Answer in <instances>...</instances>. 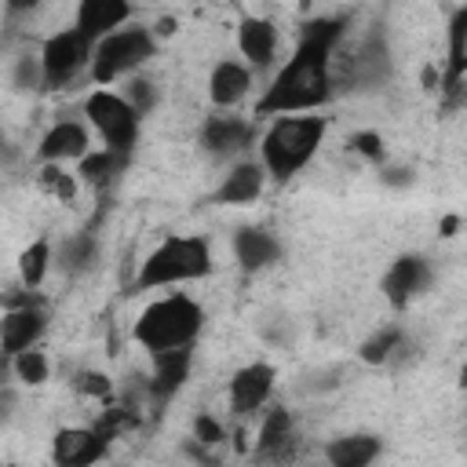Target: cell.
<instances>
[{
	"instance_id": "11",
	"label": "cell",
	"mask_w": 467,
	"mask_h": 467,
	"mask_svg": "<svg viewBox=\"0 0 467 467\" xmlns=\"http://www.w3.org/2000/svg\"><path fill=\"white\" fill-rule=\"evenodd\" d=\"M102 452H106V438H99L95 431H62L55 438V460L58 463H69V467L91 463Z\"/></svg>"
},
{
	"instance_id": "21",
	"label": "cell",
	"mask_w": 467,
	"mask_h": 467,
	"mask_svg": "<svg viewBox=\"0 0 467 467\" xmlns=\"http://www.w3.org/2000/svg\"><path fill=\"white\" fill-rule=\"evenodd\" d=\"M84 146H88L84 128H77V124H58V128H51V131H47V139H44L40 153H44L47 161H55V157H77Z\"/></svg>"
},
{
	"instance_id": "5",
	"label": "cell",
	"mask_w": 467,
	"mask_h": 467,
	"mask_svg": "<svg viewBox=\"0 0 467 467\" xmlns=\"http://www.w3.org/2000/svg\"><path fill=\"white\" fill-rule=\"evenodd\" d=\"M88 117L95 120V128L102 131V139H106L109 150L124 153V150L135 142L139 117H135V109H131L124 99H117V95H109V91H95V95L88 99Z\"/></svg>"
},
{
	"instance_id": "14",
	"label": "cell",
	"mask_w": 467,
	"mask_h": 467,
	"mask_svg": "<svg viewBox=\"0 0 467 467\" xmlns=\"http://www.w3.org/2000/svg\"><path fill=\"white\" fill-rule=\"evenodd\" d=\"M463 36H467V11H456L452 15V26H449V73H445V95H449V106L460 102V84H463V66H467V55H463Z\"/></svg>"
},
{
	"instance_id": "12",
	"label": "cell",
	"mask_w": 467,
	"mask_h": 467,
	"mask_svg": "<svg viewBox=\"0 0 467 467\" xmlns=\"http://www.w3.org/2000/svg\"><path fill=\"white\" fill-rule=\"evenodd\" d=\"M128 18V4L124 0H80V11H77V29L91 40L106 29H113L117 22Z\"/></svg>"
},
{
	"instance_id": "18",
	"label": "cell",
	"mask_w": 467,
	"mask_h": 467,
	"mask_svg": "<svg viewBox=\"0 0 467 467\" xmlns=\"http://www.w3.org/2000/svg\"><path fill=\"white\" fill-rule=\"evenodd\" d=\"M259 186H263V175H259V168H252V164H241L234 175H226V182L219 186L215 201H223V204L255 201V197H259Z\"/></svg>"
},
{
	"instance_id": "37",
	"label": "cell",
	"mask_w": 467,
	"mask_h": 467,
	"mask_svg": "<svg viewBox=\"0 0 467 467\" xmlns=\"http://www.w3.org/2000/svg\"><path fill=\"white\" fill-rule=\"evenodd\" d=\"M0 372H4V365H0Z\"/></svg>"
},
{
	"instance_id": "25",
	"label": "cell",
	"mask_w": 467,
	"mask_h": 467,
	"mask_svg": "<svg viewBox=\"0 0 467 467\" xmlns=\"http://www.w3.org/2000/svg\"><path fill=\"white\" fill-rule=\"evenodd\" d=\"M91 252H95V244H91L88 234H84V237H73V241L62 244V266H66V270H84L88 259H91Z\"/></svg>"
},
{
	"instance_id": "6",
	"label": "cell",
	"mask_w": 467,
	"mask_h": 467,
	"mask_svg": "<svg viewBox=\"0 0 467 467\" xmlns=\"http://www.w3.org/2000/svg\"><path fill=\"white\" fill-rule=\"evenodd\" d=\"M150 51H153V40H150L142 29H128V33L109 36V40L99 47V55H95V80H113L117 73L139 66Z\"/></svg>"
},
{
	"instance_id": "29",
	"label": "cell",
	"mask_w": 467,
	"mask_h": 467,
	"mask_svg": "<svg viewBox=\"0 0 467 467\" xmlns=\"http://www.w3.org/2000/svg\"><path fill=\"white\" fill-rule=\"evenodd\" d=\"M40 182H44V190H51V193L62 197V201H73V193H77L73 179H69L62 168H44V171H40Z\"/></svg>"
},
{
	"instance_id": "1",
	"label": "cell",
	"mask_w": 467,
	"mask_h": 467,
	"mask_svg": "<svg viewBox=\"0 0 467 467\" xmlns=\"http://www.w3.org/2000/svg\"><path fill=\"white\" fill-rule=\"evenodd\" d=\"M339 22L325 18V22H310L303 29L299 51L296 58L277 73V80L270 84V91L259 102V113H292V109H306L325 102L328 95V47L339 36Z\"/></svg>"
},
{
	"instance_id": "8",
	"label": "cell",
	"mask_w": 467,
	"mask_h": 467,
	"mask_svg": "<svg viewBox=\"0 0 467 467\" xmlns=\"http://www.w3.org/2000/svg\"><path fill=\"white\" fill-rule=\"evenodd\" d=\"M427 281H431L427 263L416 259V255H401V259L387 270V277H383V292H387V299H390L394 306H405Z\"/></svg>"
},
{
	"instance_id": "17",
	"label": "cell",
	"mask_w": 467,
	"mask_h": 467,
	"mask_svg": "<svg viewBox=\"0 0 467 467\" xmlns=\"http://www.w3.org/2000/svg\"><path fill=\"white\" fill-rule=\"evenodd\" d=\"M248 139H252V131H248V124H241V120L215 117V120H208V124H204V146H208L212 153L244 150V146H248Z\"/></svg>"
},
{
	"instance_id": "30",
	"label": "cell",
	"mask_w": 467,
	"mask_h": 467,
	"mask_svg": "<svg viewBox=\"0 0 467 467\" xmlns=\"http://www.w3.org/2000/svg\"><path fill=\"white\" fill-rule=\"evenodd\" d=\"M350 146H354V150H361V153H365V157H372V161H379V157H383V142H379V135H372V131L354 135V139H350Z\"/></svg>"
},
{
	"instance_id": "3",
	"label": "cell",
	"mask_w": 467,
	"mask_h": 467,
	"mask_svg": "<svg viewBox=\"0 0 467 467\" xmlns=\"http://www.w3.org/2000/svg\"><path fill=\"white\" fill-rule=\"evenodd\" d=\"M201 328V310L197 303H190L186 296H171V299H161L153 303L139 325H135V339L146 343L150 350H171V347H182L197 336Z\"/></svg>"
},
{
	"instance_id": "32",
	"label": "cell",
	"mask_w": 467,
	"mask_h": 467,
	"mask_svg": "<svg viewBox=\"0 0 467 467\" xmlns=\"http://www.w3.org/2000/svg\"><path fill=\"white\" fill-rule=\"evenodd\" d=\"M131 99H135V106H131V109H135V113H142V109H150V106H153V88H150L146 80H135V84H131Z\"/></svg>"
},
{
	"instance_id": "7",
	"label": "cell",
	"mask_w": 467,
	"mask_h": 467,
	"mask_svg": "<svg viewBox=\"0 0 467 467\" xmlns=\"http://www.w3.org/2000/svg\"><path fill=\"white\" fill-rule=\"evenodd\" d=\"M88 44H91V40H88L80 29L58 33V36H51V40L44 44V80H47V88L66 84V80L84 66Z\"/></svg>"
},
{
	"instance_id": "13",
	"label": "cell",
	"mask_w": 467,
	"mask_h": 467,
	"mask_svg": "<svg viewBox=\"0 0 467 467\" xmlns=\"http://www.w3.org/2000/svg\"><path fill=\"white\" fill-rule=\"evenodd\" d=\"M157 358V372H153V383H150V394L157 401H164L182 379H186V368H190V354L182 347H171V350H153Z\"/></svg>"
},
{
	"instance_id": "22",
	"label": "cell",
	"mask_w": 467,
	"mask_h": 467,
	"mask_svg": "<svg viewBox=\"0 0 467 467\" xmlns=\"http://www.w3.org/2000/svg\"><path fill=\"white\" fill-rule=\"evenodd\" d=\"M288 441H292V420H288L285 409H274V412L266 416L263 431H259V456H274V452H281V445H288Z\"/></svg>"
},
{
	"instance_id": "19",
	"label": "cell",
	"mask_w": 467,
	"mask_h": 467,
	"mask_svg": "<svg viewBox=\"0 0 467 467\" xmlns=\"http://www.w3.org/2000/svg\"><path fill=\"white\" fill-rule=\"evenodd\" d=\"M208 88H212V99L219 106H230V102H237L248 91V73L241 66H234V62H223V66H215Z\"/></svg>"
},
{
	"instance_id": "20",
	"label": "cell",
	"mask_w": 467,
	"mask_h": 467,
	"mask_svg": "<svg viewBox=\"0 0 467 467\" xmlns=\"http://www.w3.org/2000/svg\"><path fill=\"white\" fill-rule=\"evenodd\" d=\"M376 452H379L376 438H339V441L328 445V460L336 467H365Z\"/></svg>"
},
{
	"instance_id": "2",
	"label": "cell",
	"mask_w": 467,
	"mask_h": 467,
	"mask_svg": "<svg viewBox=\"0 0 467 467\" xmlns=\"http://www.w3.org/2000/svg\"><path fill=\"white\" fill-rule=\"evenodd\" d=\"M321 135H325L321 117H288V120H277L270 128V135L263 139L266 168L277 179H288L292 171H299L310 161V153L321 142Z\"/></svg>"
},
{
	"instance_id": "16",
	"label": "cell",
	"mask_w": 467,
	"mask_h": 467,
	"mask_svg": "<svg viewBox=\"0 0 467 467\" xmlns=\"http://www.w3.org/2000/svg\"><path fill=\"white\" fill-rule=\"evenodd\" d=\"M234 248H237V259H241L244 270H259V266L277 259V241L263 230H241L234 237Z\"/></svg>"
},
{
	"instance_id": "4",
	"label": "cell",
	"mask_w": 467,
	"mask_h": 467,
	"mask_svg": "<svg viewBox=\"0 0 467 467\" xmlns=\"http://www.w3.org/2000/svg\"><path fill=\"white\" fill-rule=\"evenodd\" d=\"M208 244L201 237H168L139 270V285H168L208 274Z\"/></svg>"
},
{
	"instance_id": "28",
	"label": "cell",
	"mask_w": 467,
	"mask_h": 467,
	"mask_svg": "<svg viewBox=\"0 0 467 467\" xmlns=\"http://www.w3.org/2000/svg\"><path fill=\"white\" fill-rule=\"evenodd\" d=\"M15 368H18V376H22L26 383H44V379H47V361H44L36 350H18Z\"/></svg>"
},
{
	"instance_id": "26",
	"label": "cell",
	"mask_w": 467,
	"mask_h": 467,
	"mask_svg": "<svg viewBox=\"0 0 467 467\" xmlns=\"http://www.w3.org/2000/svg\"><path fill=\"white\" fill-rule=\"evenodd\" d=\"M398 339H401V332H398V328H383L379 336H372V339L361 347V358L376 365V361H383V358H387V354L398 347Z\"/></svg>"
},
{
	"instance_id": "34",
	"label": "cell",
	"mask_w": 467,
	"mask_h": 467,
	"mask_svg": "<svg viewBox=\"0 0 467 467\" xmlns=\"http://www.w3.org/2000/svg\"><path fill=\"white\" fill-rule=\"evenodd\" d=\"M456 226H460V219H456V215H449V219L441 223V234H456Z\"/></svg>"
},
{
	"instance_id": "23",
	"label": "cell",
	"mask_w": 467,
	"mask_h": 467,
	"mask_svg": "<svg viewBox=\"0 0 467 467\" xmlns=\"http://www.w3.org/2000/svg\"><path fill=\"white\" fill-rule=\"evenodd\" d=\"M120 171V153L117 150H106V153H88L84 161H80V175L88 179V182H95V186H106L113 175Z\"/></svg>"
},
{
	"instance_id": "24",
	"label": "cell",
	"mask_w": 467,
	"mask_h": 467,
	"mask_svg": "<svg viewBox=\"0 0 467 467\" xmlns=\"http://www.w3.org/2000/svg\"><path fill=\"white\" fill-rule=\"evenodd\" d=\"M47 241H36V244H29L26 252H22V281L26 285H40V277H44V270H47Z\"/></svg>"
},
{
	"instance_id": "35",
	"label": "cell",
	"mask_w": 467,
	"mask_h": 467,
	"mask_svg": "<svg viewBox=\"0 0 467 467\" xmlns=\"http://www.w3.org/2000/svg\"><path fill=\"white\" fill-rule=\"evenodd\" d=\"M33 4H36V0H7L11 11H26V7H33Z\"/></svg>"
},
{
	"instance_id": "15",
	"label": "cell",
	"mask_w": 467,
	"mask_h": 467,
	"mask_svg": "<svg viewBox=\"0 0 467 467\" xmlns=\"http://www.w3.org/2000/svg\"><path fill=\"white\" fill-rule=\"evenodd\" d=\"M237 44L255 66H266L274 58V26L266 18H244L241 33H237Z\"/></svg>"
},
{
	"instance_id": "27",
	"label": "cell",
	"mask_w": 467,
	"mask_h": 467,
	"mask_svg": "<svg viewBox=\"0 0 467 467\" xmlns=\"http://www.w3.org/2000/svg\"><path fill=\"white\" fill-rule=\"evenodd\" d=\"M128 427H135V412L131 409H109L102 420H99V427H95V434L99 438H117L120 431H128Z\"/></svg>"
},
{
	"instance_id": "33",
	"label": "cell",
	"mask_w": 467,
	"mask_h": 467,
	"mask_svg": "<svg viewBox=\"0 0 467 467\" xmlns=\"http://www.w3.org/2000/svg\"><path fill=\"white\" fill-rule=\"evenodd\" d=\"M193 431H197V438H201V441H219V438H223V427H219L212 416H197Z\"/></svg>"
},
{
	"instance_id": "9",
	"label": "cell",
	"mask_w": 467,
	"mask_h": 467,
	"mask_svg": "<svg viewBox=\"0 0 467 467\" xmlns=\"http://www.w3.org/2000/svg\"><path fill=\"white\" fill-rule=\"evenodd\" d=\"M270 383H274V368L270 365H248V368H241L234 376V387H230V405L237 412H252L270 394Z\"/></svg>"
},
{
	"instance_id": "36",
	"label": "cell",
	"mask_w": 467,
	"mask_h": 467,
	"mask_svg": "<svg viewBox=\"0 0 467 467\" xmlns=\"http://www.w3.org/2000/svg\"><path fill=\"white\" fill-rule=\"evenodd\" d=\"M299 4H303V7H306V4H310V0H299Z\"/></svg>"
},
{
	"instance_id": "10",
	"label": "cell",
	"mask_w": 467,
	"mask_h": 467,
	"mask_svg": "<svg viewBox=\"0 0 467 467\" xmlns=\"http://www.w3.org/2000/svg\"><path fill=\"white\" fill-rule=\"evenodd\" d=\"M40 328H44V314L40 310H33V306H15L11 314H4V321H0V347L4 350H26L36 336H40Z\"/></svg>"
},
{
	"instance_id": "31",
	"label": "cell",
	"mask_w": 467,
	"mask_h": 467,
	"mask_svg": "<svg viewBox=\"0 0 467 467\" xmlns=\"http://www.w3.org/2000/svg\"><path fill=\"white\" fill-rule=\"evenodd\" d=\"M77 387H80L84 394H99V398L109 394V379L99 376V372H80V376H77Z\"/></svg>"
}]
</instances>
